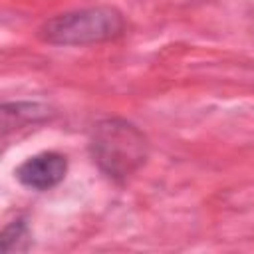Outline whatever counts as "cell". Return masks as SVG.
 <instances>
[{"label": "cell", "mask_w": 254, "mask_h": 254, "mask_svg": "<svg viewBox=\"0 0 254 254\" xmlns=\"http://www.w3.org/2000/svg\"><path fill=\"white\" fill-rule=\"evenodd\" d=\"M67 171V161L64 155L60 153H40L30 157L28 161H24L18 171L16 177L22 185L36 189V190H46L56 187Z\"/></svg>", "instance_id": "3957f363"}, {"label": "cell", "mask_w": 254, "mask_h": 254, "mask_svg": "<svg viewBox=\"0 0 254 254\" xmlns=\"http://www.w3.org/2000/svg\"><path fill=\"white\" fill-rule=\"evenodd\" d=\"M123 32V18L111 8H87L60 14L42 26V38L60 46H83L117 38Z\"/></svg>", "instance_id": "7a4b0ae2"}, {"label": "cell", "mask_w": 254, "mask_h": 254, "mask_svg": "<svg viewBox=\"0 0 254 254\" xmlns=\"http://www.w3.org/2000/svg\"><path fill=\"white\" fill-rule=\"evenodd\" d=\"M93 161L113 179L129 177L147 159L145 135L121 119H105L91 133Z\"/></svg>", "instance_id": "6da1fadb"}]
</instances>
